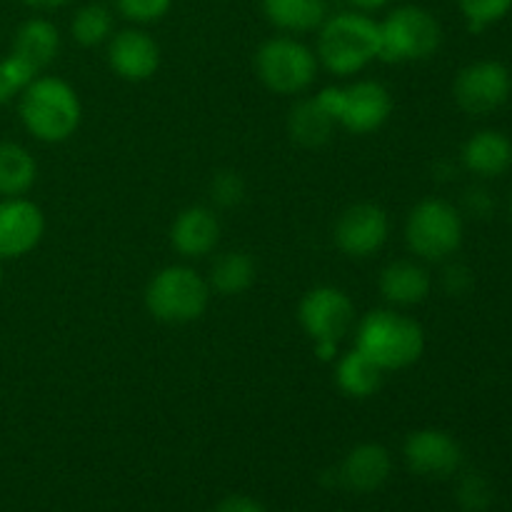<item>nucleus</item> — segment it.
<instances>
[{
	"mask_svg": "<svg viewBox=\"0 0 512 512\" xmlns=\"http://www.w3.org/2000/svg\"><path fill=\"white\" fill-rule=\"evenodd\" d=\"M383 378L385 370L375 365L368 355L360 353L358 348L338 355V360H335V383L348 398H370L383 388Z\"/></svg>",
	"mask_w": 512,
	"mask_h": 512,
	"instance_id": "nucleus-20",
	"label": "nucleus"
},
{
	"mask_svg": "<svg viewBox=\"0 0 512 512\" xmlns=\"http://www.w3.org/2000/svg\"><path fill=\"white\" fill-rule=\"evenodd\" d=\"M355 348L385 373L405 370L423 358L425 330L418 320L398 310H370L355 328Z\"/></svg>",
	"mask_w": 512,
	"mask_h": 512,
	"instance_id": "nucleus-2",
	"label": "nucleus"
},
{
	"mask_svg": "<svg viewBox=\"0 0 512 512\" xmlns=\"http://www.w3.org/2000/svg\"><path fill=\"white\" fill-rule=\"evenodd\" d=\"M335 130V120L320 108L315 98L300 100L288 115V133L303 148H320L330 140Z\"/></svg>",
	"mask_w": 512,
	"mask_h": 512,
	"instance_id": "nucleus-23",
	"label": "nucleus"
},
{
	"mask_svg": "<svg viewBox=\"0 0 512 512\" xmlns=\"http://www.w3.org/2000/svg\"><path fill=\"white\" fill-rule=\"evenodd\" d=\"M463 215L443 198H425L410 210L405 240L418 258L438 263L463 245Z\"/></svg>",
	"mask_w": 512,
	"mask_h": 512,
	"instance_id": "nucleus-8",
	"label": "nucleus"
},
{
	"mask_svg": "<svg viewBox=\"0 0 512 512\" xmlns=\"http://www.w3.org/2000/svg\"><path fill=\"white\" fill-rule=\"evenodd\" d=\"M220 240L218 215L203 205H193L175 215L170 225V245L183 258H205Z\"/></svg>",
	"mask_w": 512,
	"mask_h": 512,
	"instance_id": "nucleus-16",
	"label": "nucleus"
},
{
	"mask_svg": "<svg viewBox=\"0 0 512 512\" xmlns=\"http://www.w3.org/2000/svg\"><path fill=\"white\" fill-rule=\"evenodd\" d=\"M315 100L335 120V125L353 135H370L388 123L393 113V95L378 80H358L353 85H330Z\"/></svg>",
	"mask_w": 512,
	"mask_h": 512,
	"instance_id": "nucleus-6",
	"label": "nucleus"
},
{
	"mask_svg": "<svg viewBox=\"0 0 512 512\" xmlns=\"http://www.w3.org/2000/svg\"><path fill=\"white\" fill-rule=\"evenodd\" d=\"M378 285L390 305L410 308V305H420L428 298L433 280H430L428 270L415 260H395V263L385 265Z\"/></svg>",
	"mask_w": 512,
	"mask_h": 512,
	"instance_id": "nucleus-18",
	"label": "nucleus"
},
{
	"mask_svg": "<svg viewBox=\"0 0 512 512\" xmlns=\"http://www.w3.org/2000/svg\"><path fill=\"white\" fill-rule=\"evenodd\" d=\"M108 65L120 80L145 83L160 68V45L140 28H125L108 40Z\"/></svg>",
	"mask_w": 512,
	"mask_h": 512,
	"instance_id": "nucleus-14",
	"label": "nucleus"
},
{
	"mask_svg": "<svg viewBox=\"0 0 512 512\" xmlns=\"http://www.w3.org/2000/svg\"><path fill=\"white\" fill-rule=\"evenodd\" d=\"M173 8V0H115V10L135 25H150L163 20Z\"/></svg>",
	"mask_w": 512,
	"mask_h": 512,
	"instance_id": "nucleus-29",
	"label": "nucleus"
},
{
	"mask_svg": "<svg viewBox=\"0 0 512 512\" xmlns=\"http://www.w3.org/2000/svg\"><path fill=\"white\" fill-rule=\"evenodd\" d=\"M378 20L360 10L328 15L318 28V60L333 75L348 78L378 60Z\"/></svg>",
	"mask_w": 512,
	"mask_h": 512,
	"instance_id": "nucleus-3",
	"label": "nucleus"
},
{
	"mask_svg": "<svg viewBox=\"0 0 512 512\" xmlns=\"http://www.w3.org/2000/svg\"><path fill=\"white\" fill-rule=\"evenodd\" d=\"M210 193H213V200L220 208H235V205L243 203L245 183L238 173H233V170H223V173H218L213 178Z\"/></svg>",
	"mask_w": 512,
	"mask_h": 512,
	"instance_id": "nucleus-30",
	"label": "nucleus"
},
{
	"mask_svg": "<svg viewBox=\"0 0 512 512\" xmlns=\"http://www.w3.org/2000/svg\"><path fill=\"white\" fill-rule=\"evenodd\" d=\"M38 180V163L28 148L13 140L0 143V195L20 198Z\"/></svg>",
	"mask_w": 512,
	"mask_h": 512,
	"instance_id": "nucleus-22",
	"label": "nucleus"
},
{
	"mask_svg": "<svg viewBox=\"0 0 512 512\" xmlns=\"http://www.w3.org/2000/svg\"><path fill=\"white\" fill-rule=\"evenodd\" d=\"M458 8L470 33H483L510 13L512 0H458Z\"/></svg>",
	"mask_w": 512,
	"mask_h": 512,
	"instance_id": "nucleus-26",
	"label": "nucleus"
},
{
	"mask_svg": "<svg viewBox=\"0 0 512 512\" xmlns=\"http://www.w3.org/2000/svg\"><path fill=\"white\" fill-rule=\"evenodd\" d=\"M408 468L420 478H450L463 465V448L450 433L438 428H423L408 435L403 445Z\"/></svg>",
	"mask_w": 512,
	"mask_h": 512,
	"instance_id": "nucleus-12",
	"label": "nucleus"
},
{
	"mask_svg": "<svg viewBox=\"0 0 512 512\" xmlns=\"http://www.w3.org/2000/svg\"><path fill=\"white\" fill-rule=\"evenodd\" d=\"M315 355H318V360H323V363H335L340 355L338 350V340H315Z\"/></svg>",
	"mask_w": 512,
	"mask_h": 512,
	"instance_id": "nucleus-34",
	"label": "nucleus"
},
{
	"mask_svg": "<svg viewBox=\"0 0 512 512\" xmlns=\"http://www.w3.org/2000/svg\"><path fill=\"white\" fill-rule=\"evenodd\" d=\"M0 285H3V260H0Z\"/></svg>",
	"mask_w": 512,
	"mask_h": 512,
	"instance_id": "nucleus-37",
	"label": "nucleus"
},
{
	"mask_svg": "<svg viewBox=\"0 0 512 512\" xmlns=\"http://www.w3.org/2000/svg\"><path fill=\"white\" fill-rule=\"evenodd\" d=\"M495 490L480 473H468L458 485V503L465 512H485L493 505Z\"/></svg>",
	"mask_w": 512,
	"mask_h": 512,
	"instance_id": "nucleus-28",
	"label": "nucleus"
},
{
	"mask_svg": "<svg viewBox=\"0 0 512 512\" xmlns=\"http://www.w3.org/2000/svg\"><path fill=\"white\" fill-rule=\"evenodd\" d=\"M215 512H268L263 508V503L250 495H228L225 500H220V505Z\"/></svg>",
	"mask_w": 512,
	"mask_h": 512,
	"instance_id": "nucleus-33",
	"label": "nucleus"
},
{
	"mask_svg": "<svg viewBox=\"0 0 512 512\" xmlns=\"http://www.w3.org/2000/svg\"><path fill=\"white\" fill-rule=\"evenodd\" d=\"M512 93V75L500 60L465 65L453 83L455 103L470 115H488L503 108Z\"/></svg>",
	"mask_w": 512,
	"mask_h": 512,
	"instance_id": "nucleus-9",
	"label": "nucleus"
},
{
	"mask_svg": "<svg viewBox=\"0 0 512 512\" xmlns=\"http://www.w3.org/2000/svg\"><path fill=\"white\" fill-rule=\"evenodd\" d=\"M390 235V220L380 205L355 203L340 213L335 223V243L350 258H370L378 253Z\"/></svg>",
	"mask_w": 512,
	"mask_h": 512,
	"instance_id": "nucleus-11",
	"label": "nucleus"
},
{
	"mask_svg": "<svg viewBox=\"0 0 512 512\" xmlns=\"http://www.w3.org/2000/svg\"><path fill=\"white\" fill-rule=\"evenodd\" d=\"M45 235V215L33 200H0V260H18L33 253Z\"/></svg>",
	"mask_w": 512,
	"mask_h": 512,
	"instance_id": "nucleus-13",
	"label": "nucleus"
},
{
	"mask_svg": "<svg viewBox=\"0 0 512 512\" xmlns=\"http://www.w3.org/2000/svg\"><path fill=\"white\" fill-rule=\"evenodd\" d=\"M35 78H38V70L25 63L23 58H18L15 53L0 60V105L10 103L15 95L23 93Z\"/></svg>",
	"mask_w": 512,
	"mask_h": 512,
	"instance_id": "nucleus-27",
	"label": "nucleus"
},
{
	"mask_svg": "<svg viewBox=\"0 0 512 512\" xmlns=\"http://www.w3.org/2000/svg\"><path fill=\"white\" fill-rule=\"evenodd\" d=\"M463 205L470 215H475V218H490L495 210V198L490 190L470 188L468 193H465Z\"/></svg>",
	"mask_w": 512,
	"mask_h": 512,
	"instance_id": "nucleus-31",
	"label": "nucleus"
},
{
	"mask_svg": "<svg viewBox=\"0 0 512 512\" xmlns=\"http://www.w3.org/2000/svg\"><path fill=\"white\" fill-rule=\"evenodd\" d=\"M28 8H35V10H55V8H63V5H68L70 0H23Z\"/></svg>",
	"mask_w": 512,
	"mask_h": 512,
	"instance_id": "nucleus-36",
	"label": "nucleus"
},
{
	"mask_svg": "<svg viewBox=\"0 0 512 512\" xmlns=\"http://www.w3.org/2000/svg\"><path fill=\"white\" fill-rule=\"evenodd\" d=\"M353 5V10H360V13H373V10L385 8L390 0H348Z\"/></svg>",
	"mask_w": 512,
	"mask_h": 512,
	"instance_id": "nucleus-35",
	"label": "nucleus"
},
{
	"mask_svg": "<svg viewBox=\"0 0 512 512\" xmlns=\"http://www.w3.org/2000/svg\"><path fill=\"white\" fill-rule=\"evenodd\" d=\"M113 28V10L103 3H85L83 8L75 10L73 20H70V35L83 48H95V45L108 43Z\"/></svg>",
	"mask_w": 512,
	"mask_h": 512,
	"instance_id": "nucleus-25",
	"label": "nucleus"
},
{
	"mask_svg": "<svg viewBox=\"0 0 512 512\" xmlns=\"http://www.w3.org/2000/svg\"><path fill=\"white\" fill-rule=\"evenodd\" d=\"M443 285L450 295H463L473 285V273L465 265H448L443 273Z\"/></svg>",
	"mask_w": 512,
	"mask_h": 512,
	"instance_id": "nucleus-32",
	"label": "nucleus"
},
{
	"mask_svg": "<svg viewBox=\"0 0 512 512\" xmlns=\"http://www.w3.org/2000/svg\"><path fill=\"white\" fill-rule=\"evenodd\" d=\"M298 318L308 338L343 340L355 328V305L345 290L335 285H318L300 300Z\"/></svg>",
	"mask_w": 512,
	"mask_h": 512,
	"instance_id": "nucleus-10",
	"label": "nucleus"
},
{
	"mask_svg": "<svg viewBox=\"0 0 512 512\" xmlns=\"http://www.w3.org/2000/svg\"><path fill=\"white\" fill-rule=\"evenodd\" d=\"M60 33L48 18H30L18 28L13 38V53L33 65L35 70H43L58 58Z\"/></svg>",
	"mask_w": 512,
	"mask_h": 512,
	"instance_id": "nucleus-19",
	"label": "nucleus"
},
{
	"mask_svg": "<svg viewBox=\"0 0 512 512\" xmlns=\"http://www.w3.org/2000/svg\"><path fill=\"white\" fill-rule=\"evenodd\" d=\"M255 283V260L243 250L223 253L210 268L208 285L220 295H240Z\"/></svg>",
	"mask_w": 512,
	"mask_h": 512,
	"instance_id": "nucleus-24",
	"label": "nucleus"
},
{
	"mask_svg": "<svg viewBox=\"0 0 512 512\" xmlns=\"http://www.w3.org/2000/svg\"><path fill=\"white\" fill-rule=\"evenodd\" d=\"M390 473H393V458H390L388 448H383L380 443H363L355 445L345 455L335 480L353 493H375L388 483Z\"/></svg>",
	"mask_w": 512,
	"mask_h": 512,
	"instance_id": "nucleus-15",
	"label": "nucleus"
},
{
	"mask_svg": "<svg viewBox=\"0 0 512 512\" xmlns=\"http://www.w3.org/2000/svg\"><path fill=\"white\" fill-rule=\"evenodd\" d=\"M20 120L40 143H65L83 120V105L73 85L55 75H40L20 93Z\"/></svg>",
	"mask_w": 512,
	"mask_h": 512,
	"instance_id": "nucleus-1",
	"label": "nucleus"
},
{
	"mask_svg": "<svg viewBox=\"0 0 512 512\" xmlns=\"http://www.w3.org/2000/svg\"><path fill=\"white\" fill-rule=\"evenodd\" d=\"M378 60L390 65L423 63L443 43L440 20L423 5H400L378 23Z\"/></svg>",
	"mask_w": 512,
	"mask_h": 512,
	"instance_id": "nucleus-4",
	"label": "nucleus"
},
{
	"mask_svg": "<svg viewBox=\"0 0 512 512\" xmlns=\"http://www.w3.org/2000/svg\"><path fill=\"white\" fill-rule=\"evenodd\" d=\"M255 73L273 93L298 95L318 78V55L293 35H275L255 53Z\"/></svg>",
	"mask_w": 512,
	"mask_h": 512,
	"instance_id": "nucleus-7",
	"label": "nucleus"
},
{
	"mask_svg": "<svg viewBox=\"0 0 512 512\" xmlns=\"http://www.w3.org/2000/svg\"><path fill=\"white\" fill-rule=\"evenodd\" d=\"M463 165L480 178H498L512 168V140L500 130H478L463 145Z\"/></svg>",
	"mask_w": 512,
	"mask_h": 512,
	"instance_id": "nucleus-17",
	"label": "nucleus"
},
{
	"mask_svg": "<svg viewBox=\"0 0 512 512\" xmlns=\"http://www.w3.org/2000/svg\"><path fill=\"white\" fill-rule=\"evenodd\" d=\"M265 18L285 33H310L328 18L325 0H263Z\"/></svg>",
	"mask_w": 512,
	"mask_h": 512,
	"instance_id": "nucleus-21",
	"label": "nucleus"
},
{
	"mask_svg": "<svg viewBox=\"0 0 512 512\" xmlns=\"http://www.w3.org/2000/svg\"><path fill=\"white\" fill-rule=\"evenodd\" d=\"M210 303V285L188 265H168L150 278L145 308L155 320L168 325L195 323Z\"/></svg>",
	"mask_w": 512,
	"mask_h": 512,
	"instance_id": "nucleus-5",
	"label": "nucleus"
},
{
	"mask_svg": "<svg viewBox=\"0 0 512 512\" xmlns=\"http://www.w3.org/2000/svg\"><path fill=\"white\" fill-rule=\"evenodd\" d=\"M510 218H512V195H510Z\"/></svg>",
	"mask_w": 512,
	"mask_h": 512,
	"instance_id": "nucleus-38",
	"label": "nucleus"
}]
</instances>
